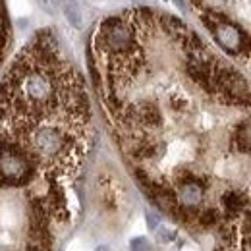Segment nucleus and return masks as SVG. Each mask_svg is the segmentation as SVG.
Returning <instances> with one entry per match:
<instances>
[{"mask_svg": "<svg viewBox=\"0 0 251 251\" xmlns=\"http://www.w3.org/2000/svg\"><path fill=\"white\" fill-rule=\"evenodd\" d=\"M129 250L131 251H151V248H149V242H147L145 238H135V240H131Z\"/></svg>", "mask_w": 251, "mask_h": 251, "instance_id": "6", "label": "nucleus"}, {"mask_svg": "<svg viewBox=\"0 0 251 251\" xmlns=\"http://www.w3.org/2000/svg\"><path fill=\"white\" fill-rule=\"evenodd\" d=\"M37 4L47 12V14H56L60 10V0H37Z\"/></svg>", "mask_w": 251, "mask_h": 251, "instance_id": "5", "label": "nucleus"}, {"mask_svg": "<svg viewBox=\"0 0 251 251\" xmlns=\"http://www.w3.org/2000/svg\"><path fill=\"white\" fill-rule=\"evenodd\" d=\"M174 238H176V232L174 230H160L158 232V240H162L164 244L170 242V240H174Z\"/></svg>", "mask_w": 251, "mask_h": 251, "instance_id": "7", "label": "nucleus"}, {"mask_svg": "<svg viewBox=\"0 0 251 251\" xmlns=\"http://www.w3.org/2000/svg\"><path fill=\"white\" fill-rule=\"evenodd\" d=\"M60 10H62L66 22L72 27H75V29L83 27V10L77 0H60Z\"/></svg>", "mask_w": 251, "mask_h": 251, "instance_id": "4", "label": "nucleus"}, {"mask_svg": "<svg viewBox=\"0 0 251 251\" xmlns=\"http://www.w3.org/2000/svg\"><path fill=\"white\" fill-rule=\"evenodd\" d=\"M157 0H133V4H139V6H153Z\"/></svg>", "mask_w": 251, "mask_h": 251, "instance_id": "8", "label": "nucleus"}, {"mask_svg": "<svg viewBox=\"0 0 251 251\" xmlns=\"http://www.w3.org/2000/svg\"><path fill=\"white\" fill-rule=\"evenodd\" d=\"M100 41L106 52H124L133 45L135 39L127 24L118 18H112L100 25Z\"/></svg>", "mask_w": 251, "mask_h": 251, "instance_id": "2", "label": "nucleus"}, {"mask_svg": "<svg viewBox=\"0 0 251 251\" xmlns=\"http://www.w3.org/2000/svg\"><path fill=\"white\" fill-rule=\"evenodd\" d=\"M207 25L213 29L217 43L224 50H228L230 54L242 52L246 37H244V33L240 31V27H236L234 24H228V22H213V24H207Z\"/></svg>", "mask_w": 251, "mask_h": 251, "instance_id": "3", "label": "nucleus"}, {"mask_svg": "<svg viewBox=\"0 0 251 251\" xmlns=\"http://www.w3.org/2000/svg\"><path fill=\"white\" fill-rule=\"evenodd\" d=\"M97 251H112V250H110V248H106V246H102V248H99Z\"/></svg>", "mask_w": 251, "mask_h": 251, "instance_id": "9", "label": "nucleus"}, {"mask_svg": "<svg viewBox=\"0 0 251 251\" xmlns=\"http://www.w3.org/2000/svg\"><path fill=\"white\" fill-rule=\"evenodd\" d=\"M0 29H2V22H0Z\"/></svg>", "mask_w": 251, "mask_h": 251, "instance_id": "11", "label": "nucleus"}, {"mask_svg": "<svg viewBox=\"0 0 251 251\" xmlns=\"http://www.w3.org/2000/svg\"><path fill=\"white\" fill-rule=\"evenodd\" d=\"M184 251H197L195 248H184Z\"/></svg>", "mask_w": 251, "mask_h": 251, "instance_id": "10", "label": "nucleus"}, {"mask_svg": "<svg viewBox=\"0 0 251 251\" xmlns=\"http://www.w3.org/2000/svg\"><path fill=\"white\" fill-rule=\"evenodd\" d=\"M217 248L213 251H250V215L226 222L217 230Z\"/></svg>", "mask_w": 251, "mask_h": 251, "instance_id": "1", "label": "nucleus"}]
</instances>
